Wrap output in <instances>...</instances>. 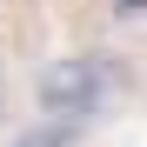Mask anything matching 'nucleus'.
Listing matches in <instances>:
<instances>
[{"mask_svg": "<svg viewBox=\"0 0 147 147\" xmlns=\"http://www.w3.org/2000/svg\"><path fill=\"white\" fill-rule=\"evenodd\" d=\"M34 94H40V114H54V127H87L107 107V67L94 54H60L40 67Z\"/></svg>", "mask_w": 147, "mask_h": 147, "instance_id": "1", "label": "nucleus"}, {"mask_svg": "<svg viewBox=\"0 0 147 147\" xmlns=\"http://www.w3.org/2000/svg\"><path fill=\"white\" fill-rule=\"evenodd\" d=\"M13 147H74V134H67V127H54V120H47V127H27V134H20Z\"/></svg>", "mask_w": 147, "mask_h": 147, "instance_id": "2", "label": "nucleus"}, {"mask_svg": "<svg viewBox=\"0 0 147 147\" xmlns=\"http://www.w3.org/2000/svg\"><path fill=\"white\" fill-rule=\"evenodd\" d=\"M127 7H147V0H127Z\"/></svg>", "mask_w": 147, "mask_h": 147, "instance_id": "3", "label": "nucleus"}]
</instances>
